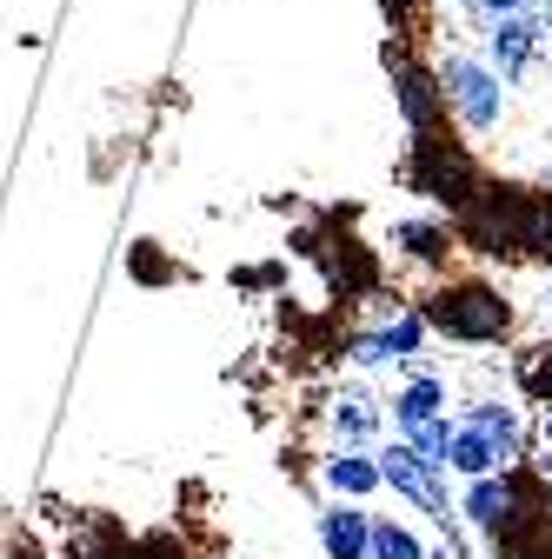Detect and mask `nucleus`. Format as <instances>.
I'll return each mask as SVG.
<instances>
[{
  "label": "nucleus",
  "mask_w": 552,
  "mask_h": 559,
  "mask_svg": "<svg viewBox=\"0 0 552 559\" xmlns=\"http://www.w3.org/2000/svg\"><path fill=\"white\" fill-rule=\"evenodd\" d=\"M466 240L479 253H545V193L479 180V193L466 200Z\"/></svg>",
  "instance_id": "f257e3e1"
},
{
  "label": "nucleus",
  "mask_w": 552,
  "mask_h": 559,
  "mask_svg": "<svg viewBox=\"0 0 552 559\" xmlns=\"http://www.w3.org/2000/svg\"><path fill=\"white\" fill-rule=\"evenodd\" d=\"M420 320L433 333L459 340V346H493V340L513 333L519 313H513V300L493 287V280H446V287H433L420 300Z\"/></svg>",
  "instance_id": "f03ea898"
},
{
  "label": "nucleus",
  "mask_w": 552,
  "mask_h": 559,
  "mask_svg": "<svg viewBox=\"0 0 552 559\" xmlns=\"http://www.w3.org/2000/svg\"><path fill=\"white\" fill-rule=\"evenodd\" d=\"M406 187L433 200V206H453V214H466V200L479 193V167L466 147H453V140L440 133H412V160H406Z\"/></svg>",
  "instance_id": "7ed1b4c3"
},
{
  "label": "nucleus",
  "mask_w": 552,
  "mask_h": 559,
  "mask_svg": "<svg viewBox=\"0 0 552 559\" xmlns=\"http://www.w3.org/2000/svg\"><path fill=\"white\" fill-rule=\"evenodd\" d=\"M440 87H446V107L472 127V133H487V127H500V114H506V94H500V74H487L479 60H446L440 67Z\"/></svg>",
  "instance_id": "20e7f679"
},
{
  "label": "nucleus",
  "mask_w": 552,
  "mask_h": 559,
  "mask_svg": "<svg viewBox=\"0 0 552 559\" xmlns=\"http://www.w3.org/2000/svg\"><path fill=\"white\" fill-rule=\"evenodd\" d=\"M440 473H446V466H427V460L412 453L406 440H393V447L380 453V479L393 486V493H406V500H420L427 513H440V520H446V513H453V500H446V486H440Z\"/></svg>",
  "instance_id": "39448f33"
},
{
  "label": "nucleus",
  "mask_w": 552,
  "mask_h": 559,
  "mask_svg": "<svg viewBox=\"0 0 552 559\" xmlns=\"http://www.w3.org/2000/svg\"><path fill=\"white\" fill-rule=\"evenodd\" d=\"M386 60H393V81H399V107H406V127L412 133H440V114H446V87L433 81V74H420L406 53H393L386 47Z\"/></svg>",
  "instance_id": "423d86ee"
},
{
  "label": "nucleus",
  "mask_w": 552,
  "mask_h": 559,
  "mask_svg": "<svg viewBox=\"0 0 552 559\" xmlns=\"http://www.w3.org/2000/svg\"><path fill=\"white\" fill-rule=\"evenodd\" d=\"M320 546H326L333 559H373V513L333 500V507L320 513Z\"/></svg>",
  "instance_id": "0eeeda50"
},
{
  "label": "nucleus",
  "mask_w": 552,
  "mask_h": 559,
  "mask_svg": "<svg viewBox=\"0 0 552 559\" xmlns=\"http://www.w3.org/2000/svg\"><path fill=\"white\" fill-rule=\"evenodd\" d=\"M466 427H472L479 440H493L500 460H519V447H526V419H519L513 406H500V400H479V406L466 413Z\"/></svg>",
  "instance_id": "6e6552de"
},
{
  "label": "nucleus",
  "mask_w": 552,
  "mask_h": 559,
  "mask_svg": "<svg viewBox=\"0 0 552 559\" xmlns=\"http://www.w3.org/2000/svg\"><path fill=\"white\" fill-rule=\"evenodd\" d=\"M393 247L406 260H420V266H446L453 260V234L440 221H393Z\"/></svg>",
  "instance_id": "1a4fd4ad"
},
{
  "label": "nucleus",
  "mask_w": 552,
  "mask_h": 559,
  "mask_svg": "<svg viewBox=\"0 0 552 559\" xmlns=\"http://www.w3.org/2000/svg\"><path fill=\"white\" fill-rule=\"evenodd\" d=\"M440 406H446V380L440 373H420V380H406L393 393V419H399V427H420V419H433Z\"/></svg>",
  "instance_id": "9d476101"
},
{
  "label": "nucleus",
  "mask_w": 552,
  "mask_h": 559,
  "mask_svg": "<svg viewBox=\"0 0 552 559\" xmlns=\"http://www.w3.org/2000/svg\"><path fill=\"white\" fill-rule=\"evenodd\" d=\"M320 473H326L333 493H347V500H367L373 486H380V460H367V453H333Z\"/></svg>",
  "instance_id": "9b49d317"
},
{
  "label": "nucleus",
  "mask_w": 552,
  "mask_h": 559,
  "mask_svg": "<svg viewBox=\"0 0 552 559\" xmlns=\"http://www.w3.org/2000/svg\"><path fill=\"white\" fill-rule=\"evenodd\" d=\"M459 513H466L479 533H493V526H500V513H506V473H479V479L466 486Z\"/></svg>",
  "instance_id": "f8f14e48"
},
{
  "label": "nucleus",
  "mask_w": 552,
  "mask_h": 559,
  "mask_svg": "<svg viewBox=\"0 0 552 559\" xmlns=\"http://www.w3.org/2000/svg\"><path fill=\"white\" fill-rule=\"evenodd\" d=\"M532 47H539V27H532L526 14H500V27H493V60H500V74H519Z\"/></svg>",
  "instance_id": "ddd939ff"
},
{
  "label": "nucleus",
  "mask_w": 552,
  "mask_h": 559,
  "mask_svg": "<svg viewBox=\"0 0 552 559\" xmlns=\"http://www.w3.org/2000/svg\"><path fill=\"white\" fill-rule=\"evenodd\" d=\"M446 466H459L466 479H479V473H493V466H500V453H493V440H479L466 419H459V427H453V453H446Z\"/></svg>",
  "instance_id": "4468645a"
},
{
  "label": "nucleus",
  "mask_w": 552,
  "mask_h": 559,
  "mask_svg": "<svg viewBox=\"0 0 552 559\" xmlns=\"http://www.w3.org/2000/svg\"><path fill=\"white\" fill-rule=\"evenodd\" d=\"M513 373H519L526 400H539V406L552 413V340H545V346H526V354L513 360Z\"/></svg>",
  "instance_id": "2eb2a0df"
},
{
  "label": "nucleus",
  "mask_w": 552,
  "mask_h": 559,
  "mask_svg": "<svg viewBox=\"0 0 552 559\" xmlns=\"http://www.w3.org/2000/svg\"><path fill=\"white\" fill-rule=\"evenodd\" d=\"M406 447L420 453L427 466H446V453H453V419L433 413V419H420V427H406Z\"/></svg>",
  "instance_id": "dca6fc26"
},
{
  "label": "nucleus",
  "mask_w": 552,
  "mask_h": 559,
  "mask_svg": "<svg viewBox=\"0 0 552 559\" xmlns=\"http://www.w3.org/2000/svg\"><path fill=\"white\" fill-rule=\"evenodd\" d=\"M427 333H433V326L420 320V307L380 326V340H386V354H393V360H412V354H420V346H427Z\"/></svg>",
  "instance_id": "f3484780"
},
{
  "label": "nucleus",
  "mask_w": 552,
  "mask_h": 559,
  "mask_svg": "<svg viewBox=\"0 0 552 559\" xmlns=\"http://www.w3.org/2000/svg\"><path fill=\"white\" fill-rule=\"evenodd\" d=\"M333 419H339V433H347V440H367V433L380 427V413H373L367 393H339V400H333Z\"/></svg>",
  "instance_id": "a211bd4d"
},
{
  "label": "nucleus",
  "mask_w": 552,
  "mask_h": 559,
  "mask_svg": "<svg viewBox=\"0 0 552 559\" xmlns=\"http://www.w3.org/2000/svg\"><path fill=\"white\" fill-rule=\"evenodd\" d=\"M373 559H427V546L393 520H373Z\"/></svg>",
  "instance_id": "6ab92c4d"
},
{
  "label": "nucleus",
  "mask_w": 552,
  "mask_h": 559,
  "mask_svg": "<svg viewBox=\"0 0 552 559\" xmlns=\"http://www.w3.org/2000/svg\"><path fill=\"white\" fill-rule=\"evenodd\" d=\"M127 273L141 280V287H160V280H173V266L160 260V247H154V240H141V247L127 253Z\"/></svg>",
  "instance_id": "aec40b11"
},
{
  "label": "nucleus",
  "mask_w": 552,
  "mask_h": 559,
  "mask_svg": "<svg viewBox=\"0 0 552 559\" xmlns=\"http://www.w3.org/2000/svg\"><path fill=\"white\" fill-rule=\"evenodd\" d=\"M526 0H487V14H519Z\"/></svg>",
  "instance_id": "412c9836"
},
{
  "label": "nucleus",
  "mask_w": 552,
  "mask_h": 559,
  "mask_svg": "<svg viewBox=\"0 0 552 559\" xmlns=\"http://www.w3.org/2000/svg\"><path fill=\"white\" fill-rule=\"evenodd\" d=\"M539 473H545V479H552V440H545V453H539Z\"/></svg>",
  "instance_id": "4be33fe9"
},
{
  "label": "nucleus",
  "mask_w": 552,
  "mask_h": 559,
  "mask_svg": "<svg viewBox=\"0 0 552 559\" xmlns=\"http://www.w3.org/2000/svg\"><path fill=\"white\" fill-rule=\"evenodd\" d=\"M545 440H552V413H545Z\"/></svg>",
  "instance_id": "5701e85b"
}]
</instances>
